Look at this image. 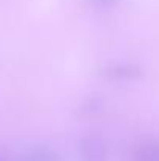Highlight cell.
I'll return each instance as SVG.
<instances>
[{
    "label": "cell",
    "instance_id": "cell-1",
    "mask_svg": "<svg viewBox=\"0 0 159 161\" xmlns=\"http://www.w3.org/2000/svg\"><path fill=\"white\" fill-rule=\"evenodd\" d=\"M80 158L81 161H106L108 149L105 141L98 136L84 138L80 146Z\"/></svg>",
    "mask_w": 159,
    "mask_h": 161
},
{
    "label": "cell",
    "instance_id": "cell-2",
    "mask_svg": "<svg viewBox=\"0 0 159 161\" xmlns=\"http://www.w3.org/2000/svg\"><path fill=\"white\" fill-rule=\"evenodd\" d=\"M20 161H61V157L49 147H34L24 153Z\"/></svg>",
    "mask_w": 159,
    "mask_h": 161
},
{
    "label": "cell",
    "instance_id": "cell-3",
    "mask_svg": "<svg viewBox=\"0 0 159 161\" xmlns=\"http://www.w3.org/2000/svg\"><path fill=\"white\" fill-rule=\"evenodd\" d=\"M134 161H159V142L150 141L139 146L134 153Z\"/></svg>",
    "mask_w": 159,
    "mask_h": 161
},
{
    "label": "cell",
    "instance_id": "cell-4",
    "mask_svg": "<svg viewBox=\"0 0 159 161\" xmlns=\"http://www.w3.org/2000/svg\"><path fill=\"white\" fill-rule=\"evenodd\" d=\"M109 74L115 78H134L139 75V67L133 64H119V66H114Z\"/></svg>",
    "mask_w": 159,
    "mask_h": 161
}]
</instances>
